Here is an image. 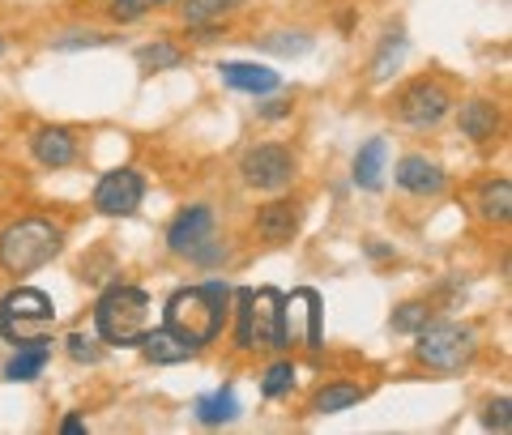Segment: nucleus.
I'll list each match as a JSON object with an SVG mask.
<instances>
[{
	"label": "nucleus",
	"instance_id": "nucleus-1",
	"mask_svg": "<svg viewBox=\"0 0 512 435\" xmlns=\"http://www.w3.org/2000/svg\"><path fill=\"white\" fill-rule=\"evenodd\" d=\"M227 316H231V286L222 278H214V282L175 290V295L167 299L163 329H171L192 350H201V346H210L214 337L222 333Z\"/></svg>",
	"mask_w": 512,
	"mask_h": 435
},
{
	"label": "nucleus",
	"instance_id": "nucleus-2",
	"mask_svg": "<svg viewBox=\"0 0 512 435\" xmlns=\"http://www.w3.org/2000/svg\"><path fill=\"white\" fill-rule=\"evenodd\" d=\"M146 320H150V295L137 286H111L103 290L99 308H94V325H99V337L107 346H120V350H133L146 333Z\"/></svg>",
	"mask_w": 512,
	"mask_h": 435
},
{
	"label": "nucleus",
	"instance_id": "nucleus-3",
	"mask_svg": "<svg viewBox=\"0 0 512 435\" xmlns=\"http://www.w3.org/2000/svg\"><path fill=\"white\" fill-rule=\"evenodd\" d=\"M235 308H239V329L235 342L244 350H282V290L274 286H248L239 290Z\"/></svg>",
	"mask_w": 512,
	"mask_h": 435
},
{
	"label": "nucleus",
	"instance_id": "nucleus-4",
	"mask_svg": "<svg viewBox=\"0 0 512 435\" xmlns=\"http://www.w3.org/2000/svg\"><path fill=\"white\" fill-rule=\"evenodd\" d=\"M60 252V227L47 218H22L0 235V265L9 273H35Z\"/></svg>",
	"mask_w": 512,
	"mask_h": 435
},
{
	"label": "nucleus",
	"instance_id": "nucleus-5",
	"mask_svg": "<svg viewBox=\"0 0 512 435\" xmlns=\"http://www.w3.org/2000/svg\"><path fill=\"white\" fill-rule=\"evenodd\" d=\"M56 325V303L35 286H18L0 299V333L9 337L13 346L26 342H43Z\"/></svg>",
	"mask_w": 512,
	"mask_h": 435
},
{
	"label": "nucleus",
	"instance_id": "nucleus-6",
	"mask_svg": "<svg viewBox=\"0 0 512 435\" xmlns=\"http://www.w3.org/2000/svg\"><path fill=\"white\" fill-rule=\"evenodd\" d=\"M419 359L436 372H457L474 359V329L457 325V320H427L419 329Z\"/></svg>",
	"mask_w": 512,
	"mask_h": 435
},
{
	"label": "nucleus",
	"instance_id": "nucleus-7",
	"mask_svg": "<svg viewBox=\"0 0 512 435\" xmlns=\"http://www.w3.org/2000/svg\"><path fill=\"white\" fill-rule=\"evenodd\" d=\"M286 346H320V295L312 286L282 295V350Z\"/></svg>",
	"mask_w": 512,
	"mask_h": 435
},
{
	"label": "nucleus",
	"instance_id": "nucleus-8",
	"mask_svg": "<svg viewBox=\"0 0 512 435\" xmlns=\"http://www.w3.org/2000/svg\"><path fill=\"white\" fill-rule=\"evenodd\" d=\"M141 201H146V180H141V171H133V167L107 171L103 180L94 184V209L107 218H133Z\"/></svg>",
	"mask_w": 512,
	"mask_h": 435
},
{
	"label": "nucleus",
	"instance_id": "nucleus-9",
	"mask_svg": "<svg viewBox=\"0 0 512 435\" xmlns=\"http://www.w3.org/2000/svg\"><path fill=\"white\" fill-rule=\"evenodd\" d=\"M448 107H453V94H448L444 82L436 77H419V82H410L402 90V99H397V116L414 128H431L448 116Z\"/></svg>",
	"mask_w": 512,
	"mask_h": 435
},
{
	"label": "nucleus",
	"instance_id": "nucleus-10",
	"mask_svg": "<svg viewBox=\"0 0 512 435\" xmlns=\"http://www.w3.org/2000/svg\"><path fill=\"white\" fill-rule=\"evenodd\" d=\"M239 171H244V184L261 188V192H278L291 184L295 175V158L282 145H252V150L239 158Z\"/></svg>",
	"mask_w": 512,
	"mask_h": 435
},
{
	"label": "nucleus",
	"instance_id": "nucleus-11",
	"mask_svg": "<svg viewBox=\"0 0 512 435\" xmlns=\"http://www.w3.org/2000/svg\"><path fill=\"white\" fill-rule=\"evenodd\" d=\"M210 239H214V209L210 205H188L167 227V248L175 256H192L201 244H210Z\"/></svg>",
	"mask_w": 512,
	"mask_h": 435
},
{
	"label": "nucleus",
	"instance_id": "nucleus-12",
	"mask_svg": "<svg viewBox=\"0 0 512 435\" xmlns=\"http://www.w3.org/2000/svg\"><path fill=\"white\" fill-rule=\"evenodd\" d=\"M303 222V209L299 201H269L261 205V214H256V231H261L265 244H286Z\"/></svg>",
	"mask_w": 512,
	"mask_h": 435
},
{
	"label": "nucleus",
	"instance_id": "nucleus-13",
	"mask_svg": "<svg viewBox=\"0 0 512 435\" xmlns=\"http://www.w3.org/2000/svg\"><path fill=\"white\" fill-rule=\"evenodd\" d=\"M397 184H402L406 192H414V197H440L444 192V171L436 163H427L423 154H406L402 163H397Z\"/></svg>",
	"mask_w": 512,
	"mask_h": 435
},
{
	"label": "nucleus",
	"instance_id": "nucleus-14",
	"mask_svg": "<svg viewBox=\"0 0 512 435\" xmlns=\"http://www.w3.org/2000/svg\"><path fill=\"white\" fill-rule=\"evenodd\" d=\"M222 82L231 90H244V94H274L282 86V77L274 69H265V64H244V60H227L218 64Z\"/></svg>",
	"mask_w": 512,
	"mask_h": 435
},
{
	"label": "nucleus",
	"instance_id": "nucleus-15",
	"mask_svg": "<svg viewBox=\"0 0 512 435\" xmlns=\"http://www.w3.org/2000/svg\"><path fill=\"white\" fill-rule=\"evenodd\" d=\"M30 150H35V158L43 167H69L77 158V137L69 133V128H39L35 141H30Z\"/></svg>",
	"mask_w": 512,
	"mask_h": 435
},
{
	"label": "nucleus",
	"instance_id": "nucleus-16",
	"mask_svg": "<svg viewBox=\"0 0 512 435\" xmlns=\"http://www.w3.org/2000/svg\"><path fill=\"white\" fill-rule=\"evenodd\" d=\"M141 354H146L150 363H158V367H175V363H188L192 359V346L188 342H180L171 329H146L141 333Z\"/></svg>",
	"mask_w": 512,
	"mask_h": 435
},
{
	"label": "nucleus",
	"instance_id": "nucleus-17",
	"mask_svg": "<svg viewBox=\"0 0 512 435\" xmlns=\"http://www.w3.org/2000/svg\"><path fill=\"white\" fill-rule=\"evenodd\" d=\"M384 154H389V141L384 137H372L355 154V184L363 192H380V184H384Z\"/></svg>",
	"mask_w": 512,
	"mask_h": 435
},
{
	"label": "nucleus",
	"instance_id": "nucleus-18",
	"mask_svg": "<svg viewBox=\"0 0 512 435\" xmlns=\"http://www.w3.org/2000/svg\"><path fill=\"white\" fill-rule=\"evenodd\" d=\"M47 359H52V342H47V337H43V342H26L5 363V380H39Z\"/></svg>",
	"mask_w": 512,
	"mask_h": 435
},
{
	"label": "nucleus",
	"instance_id": "nucleus-19",
	"mask_svg": "<svg viewBox=\"0 0 512 435\" xmlns=\"http://www.w3.org/2000/svg\"><path fill=\"white\" fill-rule=\"evenodd\" d=\"M495 128H500V111H495V103H487V99L461 103V133H466L470 141H491Z\"/></svg>",
	"mask_w": 512,
	"mask_h": 435
},
{
	"label": "nucleus",
	"instance_id": "nucleus-20",
	"mask_svg": "<svg viewBox=\"0 0 512 435\" xmlns=\"http://www.w3.org/2000/svg\"><path fill=\"white\" fill-rule=\"evenodd\" d=\"M197 418L205 427H222V423H231V418H239V397H235L231 384L210 393V397H197Z\"/></svg>",
	"mask_w": 512,
	"mask_h": 435
},
{
	"label": "nucleus",
	"instance_id": "nucleus-21",
	"mask_svg": "<svg viewBox=\"0 0 512 435\" xmlns=\"http://www.w3.org/2000/svg\"><path fill=\"white\" fill-rule=\"evenodd\" d=\"M363 397H367V389H359V384H325V389L312 397V410L316 414H342L350 406H359Z\"/></svg>",
	"mask_w": 512,
	"mask_h": 435
},
{
	"label": "nucleus",
	"instance_id": "nucleus-22",
	"mask_svg": "<svg viewBox=\"0 0 512 435\" xmlns=\"http://www.w3.org/2000/svg\"><path fill=\"white\" fill-rule=\"evenodd\" d=\"M402 56H406V35H402V30H389V39L380 43V52L372 60V82H384V77L402 64Z\"/></svg>",
	"mask_w": 512,
	"mask_h": 435
},
{
	"label": "nucleus",
	"instance_id": "nucleus-23",
	"mask_svg": "<svg viewBox=\"0 0 512 435\" xmlns=\"http://www.w3.org/2000/svg\"><path fill=\"white\" fill-rule=\"evenodd\" d=\"M478 209H483V218H491V222H508V214H512V184L508 180L487 184L483 197H478Z\"/></svg>",
	"mask_w": 512,
	"mask_h": 435
},
{
	"label": "nucleus",
	"instance_id": "nucleus-24",
	"mask_svg": "<svg viewBox=\"0 0 512 435\" xmlns=\"http://www.w3.org/2000/svg\"><path fill=\"white\" fill-rule=\"evenodd\" d=\"M239 9V0H188L184 5V22L188 26H210L214 18H222V13Z\"/></svg>",
	"mask_w": 512,
	"mask_h": 435
},
{
	"label": "nucleus",
	"instance_id": "nucleus-25",
	"mask_svg": "<svg viewBox=\"0 0 512 435\" xmlns=\"http://www.w3.org/2000/svg\"><path fill=\"white\" fill-rule=\"evenodd\" d=\"M137 60L146 64V69H180L184 64V52L180 47H171V43H150V47H141Z\"/></svg>",
	"mask_w": 512,
	"mask_h": 435
},
{
	"label": "nucleus",
	"instance_id": "nucleus-26",
	"mask_svg": "<svg viewBox=\"0 0 512 435\" xmlns=\"http://www.w3.org/2000/svg\"><path fill=\"white\" fill-rule=\"evenodd\" d=\"M291 384H295V363H274V367H269V372L261 376V393L269 397V401H274V397H286V393H291Z\"/></svg>",
	"mask_w": 512,
	"mask_h": 435
},
{
	"label": "nucleus",
	"instance_id": "nucleus-27",
	"mask_svg": "<svg viewBox=\"0 0 512 435\" xmlns=\"http://www.w3.org/2000/svg\"><path fill=\"white\" fill-rule=\"evenodd\" d=\"M265 52H278V56H303V52H312V35H291V30H282V35H269L261 39Z\"/></svg>",
	"mask_w": 512,
	"mask_h": 435
},
{
	"label": "nucleus",
	"instance_id": "nucleus-28",
	"mask_svg": "<svg viewBox=\"0 0 512 435\" xmlns=\"http://www.w3.org/2000/svg\"><path fill=\"white\" fill-rule=\"evenodd\" d=\"M508 410H512V406H508V397H495L491 406H487V414H483V427L508 435V431H512V414H508Z\"/></svg>",
	"mask_w": 512,
	"mask_h": 435
},
{
	"label": "nucleus",
	"instance_id": "nucleus-29",
	"mask_svg": "<svg viewBox=\"0 0 512 435\" xmlns=\"http://www.w3.org/2000/svg\"><path fill=\"white\" fill-rule=\"evenodd\" d=\"M423 325H427V308H423V303H406V308L393 316V329L397 333H419Z\"/></svg>",
	"mask_w": 512,
	"mask_h": 435
},
{
	"label": "nucleus",
	"instance_id": "nucleus-30",
	"mask_svg": "<svg viewBox=\"0 0 512 435\" xmlns=\"http://www.w3.org/2000/svg\"><path fill=\"white\" fill-rule=\"evenodd\" d=\"M107 35H94V30H73V35L56 39V52H77V47H103Z\"/></svg>",
	"mask_w": 512,
	"mask_h": 435
},
{
	"label": "nucleus",
	"instance_id": "nucleus-31",
	"mask_svg": "<svg viewBox=\"0 0 512 435\" xmlns=\"http://www.w3.org/2000/svg\"><path fill=\"white\" fill-rule=\"evenodd\" d=\"M69 354L77 363H99V346H94L86 333H69Z\"/></svg>",
	"mask_w": 512,
	"mask_h": 435
},
{
	"label": "nucleus",
	"instance_id": "nucleus-32",
	"mask_svg": "<svg viewBox=\"0 0 512 435\" xmlns=\"http://www.w3.org/2000/svg\"><path fill=\"white\" fill-rule=\"evenodd\" d=\"M146 9H150L146 0H111V18L116 22H137Z\"/></svg>",
	"mask_w": 512,
	"mask_h": 435
},
{
	"label": "nucleus",
	"instance_id": "nucleus-33",
	"mask_svg": "<svg viewBox=\"0 0 512 435\" xmlns=\"http://www.w3.org/2000/svg\"><path fill=\"white\" fill-rule=\"evenodd\" d=\"M60 431H64V435H77V431H86V423H82V418H77V414H69V418H64V423H60Z\"/></svg>",
	"mask_w": 512,
	"mask_h": 435
},
{
	"label": "nucleus",
	"instance_id": "nucleus-34",
	"mask_svg": "<svg viewBox=\"0 0 512 435\" xmlns=\"http://www.w3.org/2000/svg\"><path fill=\"white\" fill-rule=\"evenodd\" d=\"M265 116H286V111H291V103H269V107H261Z\"/></svg>",
	"mask_w": 512,
	"mask_h": 435
},
{
	"label": "nucleus",
	"instance_id": "nucleus-35",
	"mask_svg": "<svg viewBox=\"0 0 512 435\" xmlns=\"http://www.w3.org/2000/svg\"><path fill=\"white\" fill-rule=\"evenodd\" d=\"M146 5H171V0H146Z\"/></svg>",
	"mask_w": 512,
	"mask_h": 435
},
{
	"label": "nucleus",
	"instance_id": "nucleus-36",
	"mask_svg": "<svg viewBox=\"0 0 512 435\" xmlns=\"http://www.w3.org/2000/svg\"><path fill=\"white\" fill-rule=\"evenodd\" d=\"M0 56H5V43H0Z\"/></svg>",
	"mask_w": 512,
	"mask_h": 435
}]
</instances>
